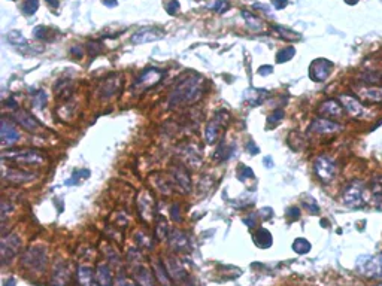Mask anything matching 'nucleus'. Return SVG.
I'll list each match as a JSON object with an SVG mask.
<instances>
[{
    "mask_svg": "<svg viewBox=\"0 0 382 286\" xmlns=\"http://www.w3.org/2000/svg\"><path fill=\"white\" fill-rule=\"evenodd\" d=\"M5 106H8V107H12V109H15V107H17V103H15V100H14V99L11 97L9 100H6V101H5Z\"/></svg>",
    "mask_w": 382,
    "mask_h": 286,
    "instance_id": "nucleus-47",
    "label": "nucleus"
},
{
    "mask_svg": "<svg viewBox=\"0 0 382 286\" xmlns=\"http://www.w3.org/2000/svg\"><path fill=\"white\" fill-rule=\"evenodd\" d=\"M71 52H72V54H75V55H78V57H79V55H81V50H79V48H78V47H75V48H72V51H71Z\"/></svg>",
    "mask_w": 382,
    "mask_h": 286,
    "instance_id": "nucleus-51",
    "label": "nucleus"
},
{
    "mask_svg": "<svg viewBox=\"0 0 382 286\" xmlns=\"http://www.w3.org/2000/svg\"><path fill=\"white\" fill-rule=\"evenodd\" d=\"M287 215L291 216V218H299L300 216V210H299V207H290L287 210Z\"/></svg>",
    "mask_w": 382,
    "mask_h": 286,
    "instance_id": "nucleus-42",
    "label": "nucleus"
},
{
    "mask_svg": "<svg viewBox=\"0 0 382 286\" xmlns=\"http://www.w3.org/2000/svg\"><path fill=\"white\" fill-rule=\"evenodd\" d=\"M344 203L348 207H363L364 200V184L362 181H352L344 189Z\"/></svg>",
    "mask_w": 382,
    "mask_h": 286,
    "instance_id": "nucleus-2",
    "label": "nucleus"
},
{
    "mask_svg": "<svg viewBox=\"0 0 382 286\" xmlns=\"http://www.w3.org/2000/svg\"><path fill=\"white\" fill-rule=\"evenodd\" d=\"M126 286H134V285H133V283H127Z\"/></svg>",
    "mask_w": 382,
    "mask_h": 286,
    "instance_id": "nucleus-54",
    "label": "nucleus"
},
{
    "mask_svg": "<svg viewBox=\"0 0 382 286\" xmlns=\"http://www.w3.org/2000/svg\"><path fill=\"white\" fill-rule=\"evenodd\" d=\"M294 54H296V50H294L293 47H287V48H284V50H281V51L278 52V55H276V61H278V63L290 61L291 58L294 57Z\"/></svg>",
    "mask_w": 382,
    "mask_h": 286,
    "instance_id": "nucleus-28",
    "label": "nucleus"
},
{
    "mask_svg": "<svg viewBox=\"0 0 382 286\" xmlns=\"http://www.w3.org/2000/svg\"><path fill=\"white\" fill-rule=\"evenodd\" d=\"M163 78V72L159 69H148L145 70L134 82V88H139V90H146V88L159 84Z\"/></svg>",
    "mask_w": 382,
    "mask_h": 286,
    "instance_id": "nucleus-10",
    "label": "nucleus"
},
{
    "mask_svg": "<svg viewBox=\"0 0 382 286\" xmlns=\"http://www.w3.org/2000/svg\"><path fill=\"white\" fill-rule=\"evenodd\" d=\"M47 264V256L40 249H29L22 256V266L30 267L33 270H42Z\"/></svg>",
    "mask_w": 382,
    "mask_h": 286,
    "instance_id": "nucleus-9",
    "label": "nucleus"
},
{
    "mask_svg": "<svg viewBox=\"0 0 382 286\" xmlns=\"http://www.w3.org/2000/svg\"><path fill=\"white\" fill-rule=\"evenodd\" d=\"M19 248V240L17 236L11 234L8 237L2 238V245H0V253H2V259L5 264H8V261H11L15 253L18 252Z\"/></svg>",
    "mask_w": 382,
    "mask_h": 286,
    "instance_id": "nucleus-11",
    "label": "nucleus"
},
{
    "mask_svg": "<svg viewBox=\"0 0 382 286\" xmlns=\"http://www.w3.org/2000/svg\"><path fill=\"white\" fill-rule=\"evenodd\" d=\"M172 218H173V221H181V216H178V206L176 204H173L172 206Z\"/></svg>",
    "mask_w": 382,
    "mask_h": 286,
    "instance_id": "nucleus-44",
    "label": "nucleus"
},
{
    "mask_svg": "<svg viewBox=\"0 0 382 286\" xmlns=\"http://www.w3.org/2000/svg\"><path fill=\"white\" fill-rule=\"evenodd\" d=\"M339 101L342 103V106H344L345 111H346L351 117H354V118L362 117L363 112H364L363 104H362L360 101H358L355 97H352V96L342 94V96H339Z\"/></svg>",
    "mask_w": 382,
    "mask_h": 286,
    "instance_id": "nucleus-12",
    "label": "nucleus"
},
{
    "mask_svg": "<svg viewBox=\"0 0 382 286\" xmlns=\"http://www.w3.org/2000/svg\"><path fill=\"white\" fill-rule=\"evenodd\" d=\"M209 8L217 11V12H224L226 9H229V3L226 2V0H215Z\"/></svg>",
    "mask_w": 382,
    "mask_h": 286,
    "instance_id": "nucleus-36",
    "label": "nucleus"
},
{
    "mask_svg": "<svg viewBox=\"0 0 382 286\" xmlns=\"http://www.w3.org/2000/svg\"><path fill=\"white\" fill-rule=\"evenodd\" d=\"M358 96L369 103H381L382 101V90L375 86H362L358 88Z\"/></svg>",
    "mask_w": 382,
    "mask_h": 286,
    "instance_id": "nucleus-17",
    "label": "nucleus"
},
{
    "mask_svg": "<svg viewBox=\"0 0 382 286\" xmlns=\"http://www.w3.org/2000/svg\"><path fill=\"white\" fill-rule=\"evenodd\" d=\"M254 241H255V245L258 248H269L272 245V234L269 233L266 228H260L255 234H254Z\"/></svg>",
    "mask_w": 382,
    "mask_h": 286,
    "instance_id": "nucleus-20",
    "label": "nucleus"
},
{
    "mask_svg": "<svg viewBox=\"0 0 382 286\" xmlns=\"http://www.w3.org/2000/svg\"><path fill=\"white\" fill-rule=\"evenodd\" d=\"M200 97V78H188L185 82L179 84L176 90L172 93L169 103L172 106L179 104V103H191Z\"/></svg>",
    "mask_w": 382,
    "mask_h": 286,
    "instance_id": "nucleus-1",
    "label": "nucleus"
},
{
    "mask_svg": "<svg viewBox=\"0 0 382 286\" xmlns=\"http://www.w3.org/2000/svg\"><path fill=\"white\" fill-rule=\"evenodd\" d=\"M8 40L12 43V45H15V47H24V45H26V39H24V36H22L19 32H11V33L8 34Z\"/></svg>",
    "mask_w": 382,
    "mask_h": 286,
    "instance_id": "nucleus-29",
    "label": "nucleus"
},
{
    "mask_svg": "<svg viewBox=\"0 0 382 286\" xmlns=\"http://www.w3.org/2000/svg\"><path fill=\"white\" fill-rule=\"evenodd\" d=\"M0 139H2L3 145H8V146L14 145L19 139L18 130L8 119H2V124H0Z\"/></svg>",
    "mask_w": 382,
    "mask_h": 286,
    "instance_id": "nucleus-13",
    "label": "nucleus"
},
{
    "mask_svg": "<svg viewBox=\"0 0 382 286\" xmlns=\"http://www.w3.org/2000/svg\"><path fill=\"white\" fill-rule=\"evenodd\" d=\"M242 15H243V18H245L246 23H248V26L251 27V30H261V29H263L261 21H260L258 18H255L254 15H251L250 12L242 11Z\"/></svg>",
    "mask_w": 382,
    "mask_h": 286,
    "instance_id": "nucleus-27",
    "label": "nucleus"
},
{
    "mask_svg": "<svg viewBox=\"0 0 382 286\" xmlns=\"http://www.w3.org/2000/svg\"><path fill=\"white\" fill-rule=\"evenodd\" d=\"M288 3V0H273V5L276 9H284Z\"/></svg>",
    "mask_w": 382,
    "mask_h": 286,
    "instance_id": "nucleus-43",
    "label": "nucleus"
},
{
    "mask_svg": "<svg viewBox=\"0 0 382 286\" xmlns=\"http://www.w3.org/2000/svg\"><path fill=\"white\" fill-rule=\"evenodd\" d=\"M33 34L36 39H48V34H50V30L48 27H43V26H39L33 30Z\"/></svg>",
    "mask_w": 382,
    "mask_h": 286,
    "instance_id": "nucleus-37",
    "label": "nucleus"
},
{
    "mask_svg": "<svg viewBox=\"0 0 382 286\" xmlns=\"http://www.w3.org/2000/svg\"><path fill=\"white\" fill-rule=\"evenodd\" d=\"M376 286H382V283H381V285H376Z\"/></svg>",
    "mask_w": 382,
    "mask_h": 286,
    "instance_id": "nucleus-55",
    "label": "nucleus"
},
{
    "mask_svg": "<svg viewBox=\"0 0 382 286\" xmlns=\"http://www.w3.org/2000/svg\"><path fill=\"white\" fill-rule=\"evenodd\" d=\"M11 158V160H17L19 163H27V164H36L40 163L43 160V155L40 152L35 151V149H24V151H11V152H5L3 153V160Z\"/></svg>",
    "mask_w": 382,
    "mask_h": 286,
    "instance_id": "nucleus-6",
    "label": "nucleus"
},
{
    "mask_svg": "<svg viewBox=\"0 0 382 286\" xmlns=\"http://www.w3.org/2000/svg\"><path fill=\"white\" fill-rule=\"evenodd\" d=\"M170 245H172V248H175L178 251L187 248V245H188L187 236L182 234V233H179V231H173V234L170 236Z\"/></svg>",
    "mask_w": 382,
    "mask_h": 286,
    "instance_id": "nucleus-23",
    "label": "nucleus"
},
{
    "mask_svg": "<svg viewBox=\"0 0 382 286\" xmlns=\"http://www.w3.org/2000/svg\"><path fill=\"white\" fill-rule=\"evenodd\" d=\"M320 112L330 118H339L344 115V106L339 100H327L320 106Z\"/></svg>",
    "mask_w": 382,
    "mask_h": 286,
    "instance_id": "nucleus-15",
    "label": "nucleus"
},
{
    "mask_svg": "<svg viewBox=\"0 0 382 286\" xmlns=\"http://www.w3.org/2000/svg\"><path fill=\"white\" fill-rule=\"evenodd\" d=\"M237 178L240 179V181H246V179H251V178H254V171L250 168V167H246V166H240L239 167V170H237Z\"/></svg>",
    "mask_w": 382,
    "mask_h": 286,
    "instance_id": "nucleus-33",
    "label": "nucleus"
},
{
    "mask_svg": "<svg viewBox=\"0 0 382 286\" xmlns=\"http://www.w3.org/2000/svg\"><path fill=\"white\" fill-rule=\"evenodd\" d=\"M67 279H69V276H67V271H66V267L63 266V264H57L55 266V271H54V282L57 285H64L67 282Z\"/></svg>",
    "mask_w": 382,
    "mask_h": 286,
    "instance_id": "nucleus-26",
    "label": "nucleus"
},
{
    "mask_svg": "<svg viewBox=\"0 0 382 286\" xmlns=\"http://www.w3.org/2000/svg\"><path fill=\"white\" fill-rule=\"evenodd\" d=\"M136 280L139 282L141 286H154L152 274H151L146 269H144V267H141V269L136 271Z\"/></svg>",
    "mask_w": 382,
    "mask_h": 286,
    "instance_id": "nucleus-24",
    "label": "nucleus"
},
{
    "mask_svg": "<svg viewBox=\"0 0 382 286\" xmlns=\"http://www.w3.org/2000/svg\"><path fill=\"white\" fill-rule=\"evenodd\" d=\"M357 270L366 277L379 279L382 277V261L373 255H363L357 259Z\"/></svg>",
    "mask_w": 382,
    "mask_h": 286,
    "instance_id": "nucleus-3",
    "label": "nucleus"
},
{
    "mask_svg": "<svg viewBox=\"0 0 382 286\" xmlns=\"http://www.w3.org/2000/svg\"><path fill=\"white\" fill-rule=\"evenodd\" d=\"M272 72V66H264V67H260V75H269Z\"/></svg>",
    "mask_w": 382,
    "mask_h": 286,
    "instance_id": "nucleus-45",
    "label": "nucleus"
},
{
    "mask_svg": "<svg viewBox=\"0 0 382 286\" xmlns=\"http://www.w3.org/2000/svg\"><path fill=\"white\" fill-rule=\"evenodd\" d=\"M333 67H334V64L330 60L317 58V60H313L309 66V78L313 82H323L330 76Z\"/></svg>",
    "mask_w": 382,
    "mask_h": 286,
    "instance_id": "nucleus-5",
    "label": "nucleus"
},
{
    "mask_svg": "<svg viewBox=\"0 0 382 286\" xmlns=\"http://www.w3.org/2000/svg\"><path fill=\"white\" fill-rule=\"evenodd\" d=\"M342 128L344 127L341 124L330 121V119H326V118H318L309 125V131H312V133H318V135L339 133V131H342Z\"/></svg>",
    "mask_w": 382,
    "mask_h": 286,
    "instance_id": "nucleus-8",
    "label": "nucleus"
},
{
    "mask_svg": "<svg viewBox=\"0 0 382 286\" xmlns=\"http://www.w3.org/2000/svg\"><path fill=\"white\" fill-rule=\"evenodd\" d=\"M117 88H118V84L117 82H110V79L106 82V84H103L102 85V94L106 97H110L112 94H114L115 91H117Z\"/></svg>",
    "mask_w": 382,
    "mask_h": 286,
    "instance_id": "nucleus-32",
    "label": "nucleus"
},
{
    "mask_svg": "<svg viewBox=\"0 0 382 286\" xmlns=\"http://www.w3.org/2000/svg\"><path fill=\"white\" fill-rule=\"evenodd\" d=\"M14 118H15V121H17L19 125H22L26 130H29V131H36V130L39 128V122H37L27 111H18V112L14 115Z\"/></svg>",
    "mask_w": 382,
    "mask_h": 286,
    "instance_id": "nucleus-16",
    "label": "nucleus"
},
{
    "mask_svg": "<svg viewBox=\"0 0 382 286\" xmlns=\"http://www.w3.org/2000/svg\"><path fill=\"white\" fill-rule=\"evenodd\" d=\"M166 11L170 15H175L179 11V2H176V0H167V2H166Z\"/></svg>",
    "mask_w": 382,
    "mask_h": 286,
    "instance_id": "nucleus-38",
    "label": "nucleus"
},
{
    "mask_svg": "<svg viewBox=\"0 0 382 286\" xmlns=\"http://www.w3.org/2000/svg\"><path fill=\"white\" fill-rule=\"evenodd\" d=\"M227 121H229V115H227L226 112H218V114L214 117V119L208 124V127H206V133H205L208 143H215V142H217L221 127L226 125Z\"/></svg>",
    "mask_w": 382,
    "mask_h": 286,
    "instance_id": "nucleus-7",
    "label": "nucleus"
},
{
    "mask_svg": "<svg viewBox=\"0 0 382 286\" xmlns=\"http://www.w3.org/2000/svg\"><path fill=\"white\" fill-rule=\"evenodd\" d=\"M246 151L251 152V155H255V153H258V152H260L258 146H257L254 142H248V145H246Z\"/></svg>",
    "mask_w": 382,
    "mask_h": 286,
    "instance_id": "nucleus-41",
    "label": "nucleus"
},
{
    "mask_svg": "<svg viewBox=\"0 0 382 286\" xmlns=\"http://www.w3.org/2000/svg\"><path fill=\"white\" fill-rule=\"evenodd\" d=\"M313 168H315V173L320 178V181L324 184L333 181L336 178V174H338V166L327 155H320L315 160V163H313Z\"/></svg>",
    "mask_w": 382,
    "mask_h": 286,
    "instance_id": "nucleus-4",
    "label": "nucleus"
},
{
    "mask_svg": "<svg viewBox=\"0 0 382 286\" xmlns=\"http://www.w3.org/2000/svg\"><path fill=\"white\" fill-rule=\"evenodd\" d=\"M155 276L164 286H169V277H167V274H166L162 264H157V266H155Z\"/></svg>",
    "mask_w": 382,
    "mask_h": 286,
    "instance_id": "nucleus-34",
    "label": "nucleus"
},
{
    "mask_svg": "<svg viewBox=\"0 0 382 286\" xmlns=\"http://www.w3.org/2000/svg\"><path fill=\"white\" fill-rule=\"evenodd\" d=\"M103 5H106L108 8H114L117 6V0H103Z\"/></svg>",
    "mask_w": 382,
    "mask_h": 286,
    "instance_id": "nucleus-46",
    "label": "nucleus"
},
{
    "mask_svg": "<svg viewBox=\"0 0 382 286\" xmlns=\"http://www.w3.org/2000/svg\"><path fill=\"white\" fill-rule=\"evenodd\" d=\"M47 3H48L51 8H54V9H55V8L60 5V0H47Z\"/></svg>",
    "mask_w": 382,
    "mask_h": 286,
    "instance_id": "nucleus-48",
    "label": "nucleus"
},
{
    "mask_svg": "<svg viewBox=\"0 0 382 286\" xmlns=\"http://www.w3.org/2000/svg\"><path fill=\"white\" fill-rule=\"evenodd\" d=\"M90 176V171L88 170H76L75 173H73V176L71 178V181H67L66 184L67 185H75L78 181H79V178H88Z\"/></svg>",
    "mask_w": 382,
    "mask_h": 286,
    "instance_id": "nucleus-35",
    "label": "nucleus"
},
{
    "mask_svg": "<svg viewBox=\"0 0 382 286\" xmlns=\"http://www.w3.org/2000/svg\"><path fill=\"white\" fill-rule=\"evenodd\" d=\"M245 224H248L250 227H255V219L251 218V219H245Z\"/></svg>",
    "mask_w": 382,
    "mask_h": 286,
    "instance_id": "nucleus-49",
    "label": "nucleus"
},
{
    "mask_svg": "<svg viewBox=\"0 0 382 286\" xmlns=\"http://www.w3.org/2000/svg\"><path fill=\"white\" fill-rule=\"evenodd\" d=\"M176 178H178L179 185H181L185 191L190 189V179H188V174H187L182 168H179V171H176Z\"/></svg>",
    "mask_w": 382,
    "mask_h": 286,
    "instance_id": "nucleus-31",
    "label": "nucleus"
},
{
    "mask_svg": "<svg viewBox=\"0 0 382 286\" xmlns=\"http://www.w3.org/2000/svg\"><path fill=\"white\" fill-rule=\"evenodd\" d=\"M3 179L11 181V182H26L35 179V174L24 171V170H6L3 168Z\"/></svg>",
    "mask_w": 382,
    "mask_h": 286,
    "instance_id": "nucleus-18",
    "label": "nucleus"
},
{
    "mask_svg": "<svg viewBox=\"0 0 382 286\" xmlns=\"http://www.w3.org/2000/svg\"><path fill=\"white\" fill-rule=\"evenodd\" d=\"M263 161H264V164H266L267 167H272V166H273V164H272V160H271V157H266Z\"/></svg>",
    "mask_w": 382,
    "mask_h": 286,
    "instance_id": "nucleus-50",
    "label": "nucleus"
},
{
    "mask_svg": "<svg viewBox=\"0 0 382 286\" xmlns=\"http://www.w3.org/2000/svg\"><path fill=\"white\" fill-rule=\"evenodd\" d=\"M358 2H360V0H345V3H348V5H357Z\"/></svg>",
    "mask_w": 382,
    "mask_h": 286,
    "instance_id": "nucleus-53",
    "label": "nucleus"
},
{
    "mask_svg": "<svg viewBox=\"0 0 382 286\" xmlns=\"http://www.w3.org/2000/svg\"><path fill=\"white\" fill-rule=\"evenodd\" d=\"M267 91L263 90H255V88H251V90H246L243 93V99L248 101L251 106H258L260 103H263V100L266 99Z\"/></svg>",
    "mask_w": 382,
    "mask_h": 286,
    "instance_id": "nucleus-19",
    "label": "nucleus"
},
{
    "mask_svg": "<svg viewBox=\"0 0 382 286\" xmlns=\"http://www.w3.org/2000/svg\"><path fill=\"white\" fill-rule=\"evenodd\" d=\"M284 115H285V114H284L282 109H276V111H275L271 117H269L267 119H269V122H271V124H273V122L276 124V122H279L281 119H284Z\"/></svg>",
    "mask_w": 382,
    "mask_h": 286,
    "instance_id": "nucleus-39",
    "label": "nucleus"
},
{
    "mask_svg": "<svg viewBox=\"0 0 382 286\" xmlns=\"http://www.w3.org/2000/svg\"><path fill=\"white\" fill-rule=\"evenodd\" d=\"M39 8V0H26L22 5V12L26 15H33Z\"/></svg>",
    "mask_w": 382,
    "mask_h": 286,
    "instance_id": "nucleus-30",
    "label": "nucleus"
},
{
    "mask_svg": "<svg viewBox=\"0 0 382 286\" xmlns=\"http://www.w3.org/2000/svg\"><path fill=\"white\" fill-rule=\"evenodd\" d=\"M5 286H15V280H14V279H8V280L5 282Z\"/></svg>",
    "mask_w": 382,
    "mask_h": 286,
    "instance_id": "nucleus-52",
    "label": "nucleus"
},
{
    "mask_svg": "<svg viewBox=\"0 0 382 286\" xmlns=\"http://www.w3.org/2000/svg\"><path fill=\"white\" fill-rule=\"evenodd\" d=\"M310 249H312V246H310V243H309L306 238L300 237V238H296V240H294V243H293V251H294V252H297V253H300V255H305V253H308Z\"/></svg>",
    "mask_w": 382,
    "mask_h": 286,
    "instance_id": "nucleus-25",
    "label": "nucleus"
},
{
    "mask_svg": "<svg viewBox=\"0 0 382 286\" xmlns=\"http://www.w3.org/2000/svg\"><path fill=\"white\" fill-rule=\"evenodd\" d=\"M163 36V32L162 30H157V29H144V30H139L138 33H134L131 36V42L139 45V43H146V42H152V40H159L162 39Z\"/></svg>",
    "mask_w": 382,
    "mask_h": 286,
    "instance_id": "nucleus-14",
    "label": "nucleus"
},
{
    "mask_svg": "<svg viewBox=\"0 0 382 286\" xmlns=\"http://www.w3.org/2000/svg\"><path fill=\"white\" fill-rule=\"evenodd\" d=\"M45 103H47V94H45L43 91H39V94L35 97V106L40 109V107L45 106Z\"/></svg>",
    "mask_w": 382,
    "mask_h": 286,
    "instance_id": "nucleus-40",
    "label": "nucleus"
},
{
    "mask_svg": "<svg viewBox=\"0 0 382 286\" xmlns=\"http://www.w3.org/2000/svg\"><path fill=\"white\" fill-rule=\"evenodd\" d=\"M78 280L81 286H93L94 285V274L93 270L90 267H84L81 266L78 269Z\"/></svg>",
    "mask_w": 382,
    "mask_h": 286,
    "instance_id": "nucleus-21",
    "label": "nucleus"
},
{
    "mask_svg": "<svg viewBox=\"0 0 382 286\" xmlns=\"http://www.w3.org/2000/svg\"><path fill=\"white\" fill-rule=\"evenodd\" d=\"M96 280L100 286H110L112 285V274L108 266L105 264H100L97 267V274H96Z\"/></svg>",
    "mask_w": 382,
    "mask_h": 286,
    "instance_id": "nucleus-22",
    "label": "nucleus"
}]
</instances>
